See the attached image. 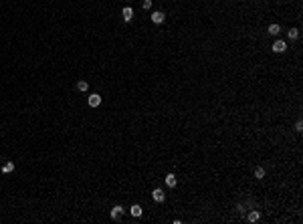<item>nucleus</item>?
<instances>
[{
  "label": "nucleus",
  "mask_w": 303,
  "mask_h": 224,
  "mask_svg": "<svg viewBox=\"0 0 303 224\" xmlns=\"http://www.w3.org/2000/svg\"><path fill=\"white\" fill-rule=\"evenodd\" d=\"M152 198H154V202H164V198H166V194H164L160 188H156V190L152 192Z\"/></svg>",
  "instance_id": "obj_4"
},
{
  "label": "nucleus",
  "mask_w": 303,
  "mask_h": 224,
  "mask_svg": "<svg viewBox=\"0 0 303 224\" xmlns=\"http://www.w3.org/2000/svg\"><path fill=\"white\" fill-rule=\"evenodd\" d=\"M295 129H297V131H301V129H303V123H301V121H297V123H295Z\"/></svg>",
  "instance_id": "obj_16"
},
{
  "label": "nucleus",
  "mask_w": 303,
  "mask_h": 224,
  "mask_svg": "<svg viewBox=\"0 0 303 224\" xmlns=\"http://www.w3.org/2000/svg\"><path fill=\"white\" fill-rule=\"evenodd\" d=\"M299 36V30L297 28H291V30H289V39H297Z\"/></svg>",
  "instance_id": "obj_14"
},
{
  "label": "nucleus",
  "mask_w": 303,
  "mask_h": 224,
  "mask_svg": "<svg viewBox=\"0 0 303 224\" xmlns=\"http://www.w3.org/2000/svg\"><path fill=\"white\" fill-rule=\"evenodd\" d=\"M279 30H281L279 24H271V26H269V34H273V36H275V34H279Z\"/></svg>",
  "instance_id": "obj_12"
},
{
  "label": "nucleus",
  "mask_w": 303,
  "mask_h": 224,
  "mask_svg": "<svg viewBox=\"0 0 303 224\" xmlns=\"http://www.w3.org/2000/svg\"><path fill=\"white\" fill-rule=\"evenodd\" d=\"M259 218H261V212H259V210H252V212L249 214V222H257Z\"/></svg>",
  "instance_id": "obj_9"
},
{
  "label": "nucleus",
  "mask_w": 303,
  "mask_h": 224,
  "mask_svg": "<svg viewBox=\"0 0 303 224\" xmlns=\"http://www.w3.org/2000/svg\"><path fill=\"white\" fill-rule=\"evenodd\" d=\"M273 50H275V53H285V50H287V43H285V40H275Z\"/></svg>",
  "instance_id": "obj_3"
},
{
  "label": "nucleus",
  "mask_w": 303,
  "mask_h": 224,
  "mask_svg": "<svg viewBox=\"0 0 303 224\" xmlns=\"http://www.w3.org/2000/svg\"><path fill=\"white\" fill-rule=\"evenodd\" d=\"M121 14H124V20H125V22H129V20L134 18V8H129V6H125Z\"/></svg>",
  "instance_id": "obj_6"
},
{
  "label": "nucleus",
  "mask_w": 303,
  "mask_h": 224,
  "mask_svg": "<svg viewBox=\"0 0 303 224\" xmlns=\"http://www.w3.org/2000/svg\"><path fill=\"white\" fill-rule=\"evenodd\" d=\"M255 178L263 180V178H265V170H263V168H257V170H255Z\"/></svg>",
  "instance_id": "obj_13"
},
{
  "label": "nucleus",
  "mask_w": 303,
  "mask_h": 224,
  "mask_svg": "<svg viewBox=\"0 0 303 224\" xmlns=\"http://www.w3.org/2000/svg\"><path fill=\"white\" fill-rule=\"evenodd\" d=\"M124 212H125L124 206H119V204H117V206H113V210H111V218H113V220H119Z\"/></svg>",
  "instance_id": "obj_1"
},
{
  "label": "nucleus",
  "mask_w": 303,
  "mask_h": 224,
  "mask_svg": "<svg viewBox=\"0 0 303 224\" xmlns=\"http://www.w3.org/2000/svg\"><path fill=\"white\" fill-rule=\"evenodd\" d=\"M141 6H144L146 10H148V8H152V0H144V2H141Z\"/></svg>",
  "instance_id": "obj_15"
},
{
  "label": "nucleus",
  "mask_w": 303,
  "mask_h": 224,
  "mask_svg": "<svg viewBox=\"0 0 303 224\" xmlns=\"http://www.w3.org/2000/svg\"><path fill=\"white\" fill-rule=\"evenodd\" d=\"M77 89L81 91V93H83V91H87V89H89V83H87V81H79V83H77Z\"/></svg>",
  "instance_id": "obj_10"
},
{
  "label": "nucleus",
  "mask_w": 303,
  "mask_h": 224,
  "mask_svg": "<svg viewBox=\"0 0 303 224\" xmlns=\"http://www.w3.org/2000/svg\"><path fill=\"white\" fill-rule=\"evenodd\" d=\"M89 107H99L101 105V95H97V93H93V95H89Z\"/></svg>",
  "instance_id": "obj_2"
},
{
  "label": "nucleus",
  "mask_w": 303,
  "mask_h": 224,
  "mask_svg": "<svg viewBox=\"0 0 303 224\" xmlns=\"http://www.w3.org/2000/svg\"><path fill=\"white\" fill-rule=\"evenodd\" d=\"M164 18H166L164 16V12H154V14H152V22L154 24H162Z\"/></svg>",
  "instance_id": "obj_5"
},
{
  "label": "nucleus",
  "mask_w": 303,
  "mask_h": 224,
  "mask_svg": "<svg viewBox=\"0 0 303 224\" xmlns=\"http://www.w3.org/2000/svg\"><path fill=\"white\" fill-rule=\"evenodd\" d=\"M166 184H168V188H176V184H178V178H176L174 174H168V176H166Z\"/></svg>",
  "instance_id": "obj_7"
},
{
  "label": "nucleus",
  "mask_w": 303,
  "mask_h": 224,
  "mask_svg": "<svg viewBox=\"0 0 303 224\" xmlns=\"http://www.w3.org/2000/svg\"><path fill=\"white\" fill-rule=\"evenodd\" d=\"M129 212H131V216H135V218H140L144 210H141V206H140V204H134V206L129 208Z\"/></svg>",
  "instance_id": "obj_8"
},
{
  "label": "nucleus",
  "mask_w": 303,
  "mask_h": 224,
  "mask_svg": "<svg viewBox=\"0 0 303 224\" xmlns=\"http://www.w3.org/2000/svg\"><path fill=\"white\" fill-rule=\"evenodd\" d=\"M12 170H14V164H12V162H8V164L2 166V172H4V174H8V172H12Z\"/></svg>",
  "instance_id": "obj_11"
}]
</instances>
